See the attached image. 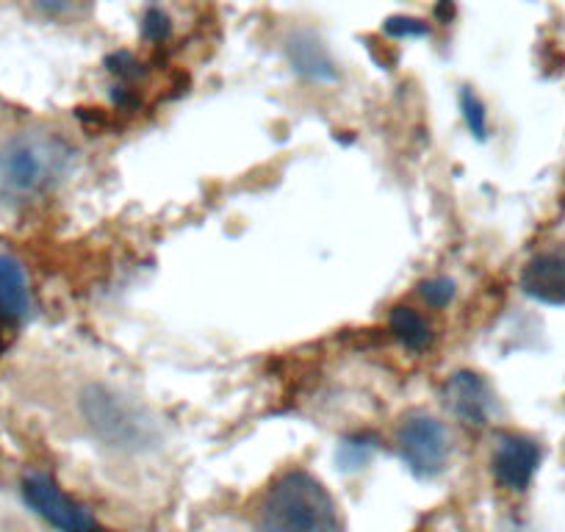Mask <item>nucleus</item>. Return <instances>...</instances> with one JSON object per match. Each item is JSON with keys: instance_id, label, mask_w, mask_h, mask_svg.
<instances>
[{"instance_id": "f257e3e1", "label": "nucleus", "mask_w": 565, "mask_h": 532, "mask_svg": "<svg viewBox=\"0 0 565 532\" xmlns=\"http://www.w3.org/2000/svg\"><path fill=\"white\" fill-rule=\"evenodd\" d=\"M258 524L264 532H344L335 497L306 469L286 471L266 488Z\"/></svg>"}, {"instance_id": "f03ea898", "label": "nucleus", "mask_w": 565, "mask_h": 532, "mask_svg": "<svg viewBox=\"0 0 565 532\" xmlns=\"http://www.w3.org/2000/svg\"><path fill=\"white\" fill-rule=\"evenodd\" d=\"M75 161L73 145L53 134H23L0 150V192L36 198L56 187Z\"/></svg>"}, {"instance_id": "7ed1b4c3", "label": "nucleus", "mask_w": 565, "mask_h": 532, "mask_svg": "<svg viewBox=\"0 0 565 532\" xmlns=\"http://www.w3.org/2000/svg\"><path fill=\"white\" fill-rule=\"evenodd\" d=\"M78 414L86 430L111 449L136 453L148 449L159 438V425L148 408L111 385H86L78 396Z\"/></svg>"}, {"instance_id": "20e7f679", "label": "nucleus", "mask_w": 565, "mask_h": 532, "mask_svg": "<svg viewBox=\"0 0 565 532\" xmlns=\"http://www.w3.org/2000/svg\"><path fill=\"white\" fill-rule=\"evenodd\" d=\"M396 453L418 480L444 475L452 458V438L444 422L430 414H411L396 430Z\"/></svg>"}, {"instance_id": "39448f33", "label": "nucleus", "mask_w": 565, "mask_h": 532, "mask_svg": "<svg viewBox=\"0 0 565 532\" xmlns=\"http://www.w3.org/2000/svg\"><path fill=\"white\" fill-rule=\"evenodd\" d=\"M23 499L40 519L58 532H103L95 515L64 493L47 475H29L23 480Z\"/></svg>"}, {"instance_id": "423d86ee", "label": "nucleus", "mask_w": 565, "mask_h": 532, "mask_svg": "<svg viewBox=\"0 0 565 532\" xmlns=\"http://www.w3.org/2000/svg\"><path fill=\"white\" fill-rule=\"evenodd\" d=\"M441 394L447 408L466 425H488V419L497 411V394H493L491 383L471 369L449 374L447 383L441 385Z\"/></svg>"}, {"instance_id": "0eeeda50", "label": "nucleus", "mask_w": 565, "mask_h": 532, "mask_svg": "<svg viewBox=\"0 0 565 532\" xmlns=\"http://www.w3.org/2000/svg\"><path fill=\"white\" fill-rule=\"evenodd\" d=\"M493 477L508 491H526L541 469V447L526 436H502L491 460Z\"/></svg>"}, {"instance_id": "6e6552de", "label": "nucleus", "mask_w": 565, "mask_h": 532, "mask_svg": "<svg viewBox=\"0 0 565 532\" xmlns=\"http://www.w3.org/2000/svg\"><path fill=\"white\" fill-rule=\"evenodd\" d=\"M521 291L543 306H565V253H541L526 260Z\"/></svg>"}, {"instance_id": "1a4fd4ad", "label": "nucleus", "mask_w": 565, "mask_h": 532, "mask_svg": "<svg viewBox=\"0 0 565 532\" xmlns=\"http://www.w3.org/2000/svg\"><path fill=\"white\" fill-rule=\"evenodd\" d=\"M31 313L25 269L14 255L0 253V324H20Z\"/></svg>"}, {"instance_id": "9d476101", "label": "nucleus", "mask_w": 565, "mask_h": 532, "mask_svg": "<svg viewBox=\"0 0 565 532\" xmlns=\"http://www.w3.org/2000/svg\"><path fill=\"white\" fill-rule=\"evenodd\" d=\"M289 58L291 64H295L297 73L306 75V78L311 81H319V84H333V81L339 78L333 58L328 56V51H324V45L317 40V36L311 34L291 36Z\"/></svg>"}, {"instance_id": "9b49d317", "label": "nucleus", "mask_w": 565, "mask_h": 532, "mask_svg": "<svg viewBox=\"0 0 565 532\" xmlns=\"http://www.w3.org/2000/svg\"><path fill=\"white\" fill-rule=\"evenodd\" d=\"M388 328L394 339L411 352H424L433 341L430 322L411 306H396L388 317Z\"/></svg>"}, {"instance_id": "f8f14e48", "label": "nucleus", "mask_w": 565, "mask_h": 532, "mask_svg": "<svg viewBox=\"0 0 565 532\" xmlns=\"http://www.w3.org/2000/svg\"><path fill=\"white\" fill-rule=\"evenodd\" d=\"M377 449H380V438L374 436V433H355V436L341 441L335 460H339V466L344 471H355V469H363V466L374 458Z\"/></svg>"}, {"instance_id": "ddd939ff", "label": "nucleus", "mask_w": 565, "mask_h": 532, "mask_svg": "<svg viewBox=\"0 0 565 532\" xmlns=\"http://www.w3.org/2000/svg\"><path fill=\"white\" fill-rule=\"evenodd\" d=\"M460 114H463L466 125H469L471 137L480 139V142H486L488 139L486 103H482L480 97L469 89V86H466V89H460Z\"/></svg>"}, {"instance_id": "4468645a", "label": "nucleus", "mask_w": 565, "mask_h": 532, "mask_svg": "<svg viewBox=\"0 0 565 532\" xmlns=\"http://www.w3.org/2000/svg\"><path fill=\"white\" fill-rule=\"evenodd\" d=\"M455 295H458V284L452 278H444V275L422 280V286H418V297L430 308H436V311L447 308L455 300Z\"/></svg>"}, {"instance_id": "2eb2a0df", "label": "nucleus", "mask_w": 565, "mask_h": 532, "mask_svg": "<svg viewBox=\"0 0 565 532\" xmlns=\"http://www.w3.org/2000/svg\"><path fill=\"white\" fill-rule=\"evenodd\" d=\"M385 34L391 40H416V36L430 34V25L422 18H411V14H396V18L385 20Z\"/></svg>"}, {"instance_id": "dca6fc26", "label": "nucleus", "mask_w": 565, "mask_h": 532, "mask_svg": "<svg viewBox=\"0 0 565 532\" xmlns=\"http://www.w3.org/2000/svg\"><path fill=\"white\" fill-rule=\"evenodd\" d=\"M172 34V20L164 9L150 7L141 18V36L148 42H167Z\"/></svg>"}, {"instance_id": "f3484780", "label": "nucleus", "mask_w": 565, "mask_h": 532, "mask_svg": "<svg viewBox=\"0 0 565 532\" xmlns=\"http://www.w3.org/2000/svg\"><path fill=\"white\" fill-rule=\"evenodd\" d=\"M106 67H108V73L117 75V78L125 81V84H130V81H136V78H141V75H145L139 58H136L134 53H128V51L111 53V56L106 58Z\"/></svg>"}, {"instance_id": "a211bd4d", "label": "nucleus", "mask_w": 565, "mask_h": 532, "mask_svg": "<svg viewBox=\"0 0 565 532\" xmlns=\"http://www.w3.org/2000/svg\"><path fill=\"white\" fill-rule=\"evenodd\" d=\"M31 3L47 18H70L81 7V0H31Z\"/></svg>"}, {"instance_id": "6ab92c4d", "label": "nucleus", "mask_w": 565, "mask_h": 532, "mask_svg": "<svg viewBox=\"0 0 565 532\" xmlns=\"http://www.w3.org/2000/svg\"><path fill=\"white\" fill-rule=\"evenodd\" d=\"M436 14H438V20L449 23V20L455 18V3H452V0H441V7H436Z\"/></svg>"}]
</instances>
